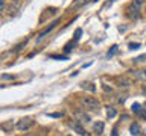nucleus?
Returning <instances> with one entry per match:
<instances>
[{
  "mask_svg": "<svg viewBox=\"0 0 146 136\" xmlns=\"http://www.w3.org/2000/svg\"><path fill=\"white\" fill-rule=\"evenodd\" d=\"M81 103L84 104L85 109H88V110H93V112H98L100 109V103L98 98L94 97H82L81 98Z\"/></svg>",
  "mask_w": 146,
  "mask_h": 136,
  "instance_id": "f03ea898",
  "label": "nucleus"
},
{
  "mask_svg": "<svg viewBox=\"0 0 146 136\" xmlns=\"http://www.w3.org/2000/svg\"><path fill=\"white\" fill-rule=\"evenodd\" d=\"M56 24H58V21H53V23H52V24H50V26L47 27V29H44V30H43V32H41V33L38 35V39H36V41H41V39H43V38H44V36H46V35H47V33H49V32H50V30H52V29H55V26H56Z\"/></svg>",
  "mask_w": 146,
  "mask_h": 136,
  "instance_id": "9d476101",
  "label": "nucleus"
},
{
  "mask_svg": "<svg viewBox=\"0 0 146 136\" xmlns=\"http://www.w3.org/2000/svg\"><path fill=\"white\" fill-rule=\"evenodd\" d=\"M20 6H21V0H14V2L11 3V6H9V9H8V12L11 14V15L12 14H17Z\"/></svg>",
  "mask_w": 146,
  "mask_h": 136,
  "instance_id": "0eeeda50",
  "label": "nucleus"
},
{
  "mask_svg": "<svg viewBox=\"0 0 146 136\" xmlns=\"http://www.w3.org/2000/svg\"><path fill=\"white\" fill-rule=\"evenodd\" d=\"M2 79H3V80H12V79H14V76H11V74H3V76H2Z\"/></svg>",
  "mask_w": 146,
  "mask_h": 136,
  "instance_id": "a211bd4d",
  "label": "nucleus"
},
{
  "mask_svg": "<svg viewBox=\"0 0 146 136\" xmlns=\"http://www.w3.org/2000/svg\"><path fill=\"white\" fill-rule=\"evenodd\" d=\"M73 116H75V121L81 122V124H87V122L91 121L90 115H87L84 110H76L75 113H73Z\"/></svg>",
  "mask_w": 146,
  "mask_h": 136,
  "instance_id": "7ed1b4c3",
  "label": "nucleus"
},
{
  "mask_svg": "<svg viewBox=\"0 0 146 136\" xmlns=\"http://www.w3.org/2000/svg\"><path fill=\"white\" fill-rule=\"evenodd\" d=\"M140 11H141V0H132L129 6L126 8V15L132 20H137L140 17Z\"/></svg>",
  "mask_w": 146,
  "mask_h": 136,
  "instance_id": "f257e3e1",
  "label": "nucleus"
},
{
  "mask_svg": "<svg viewBox=\"0 0 146 136\" xmlns=\"http://www.w3.org/2000/svg\"><path fill=\"white\" fill-rule=\"evenodd\" d=\"M129 131L132 136H140L141 135V127L139 122H132V124L129 126Z\"/></svg>",
  "mask_w": 146,
  "mask_h": 136,
  "instance_id": "423d86ee",
  "label": "nucleus"
},
{
  "mask_svg": "<svg viewBox=\"0 0 146 136\" xmlns=\"http://www.w3.org/2000/svg\"><path fill=\"white\" fill-rule=\"evenodd\" d=\"M81 33H82V30H81V29H76V33H75V41H78V39H79Z\"/></svg>",
  "mask_w": 146,
  "mask_h": 136,
  "instance_id": "6ab92c4d",
  "label": "nucleus"
},
{
  "mask_svg": "<svg viewBox=\"0 0 146 136\" xmlns=\"http://www.w3.org/2000/svg\"><path fill=\"white\" fill-rule=\"evenodd\" d=\"M137 47H140V44H137V42H135V44H129V48H131V50H135Z\"/></svg>",
  "mask_w": 146,
  "mask_h": 136,
  "instance_id": "4be33fe9",
  "label": "nucleus"
},
{
  "mask_svg": "<svg viewBox=\"0 0 146 136\" xmlns=\"http://www.w3.org/2000/svg\"><path fill=\"white\" fill-rule=\"evenodd\" d=\"M131 76L139 82H146V70H135V71H129Z\"/></svg>",
  "mask_w": 146,
  "mask_h": 136,
  "instance_id": "39448f33",
  "label": "nucleus"
},
{
  "mask_svg": "<svg viewBox=\"0 0 146 136\" xmlns=\"http://www.w3.org/2000/svg\"><path fill=\"white\" fill-rule=\"evenodd\" d=\"M12 127H14V124H12V121L9 120L8 122H5V124H2V126H0V129H2V130H5V131H9V130L12 129Z\"/></svg>",
  "mask_w": 146,
  "mask_h": 136,
  "instance_id": "4468645a",
  "label": "nucleus"
},
{
  "mask_svg": "<svg viewBox=\"0 0 146 136\" xmlns=\"http://www.w3.org/2000/svg\"><path fill=\"white\" fill-rule=\"evenodd\" d=\"M104 127H105L104 121H96L94 124H93V131H94L96 135H102L104 133Z\"/></svg>",
  "mask_w": 146,
  "mask_h": 136,
  "instance_id": "1a4fd4ad",
  "label": "nucleus"
},
{
  "mask_svg": "<svg viewBox=\"0 0 146 136\" xmlns=\"http://www.w3.org/2000/svg\"><path fill=\"white\" fill-rule=\"evenodd\" d=\"M81 88L82 89H88V91H91V92L96 91V86H93V83H81Z\"/></svg>",
  "mask_w": 146,
  "mask_h": 136,
  "instance_id": "2eb2a0df",
  "label": "nucleus"
},
{
  "mask_svg": "<svg viewBox=\"0 0 146 136\" xmlns=\"http://www.w3.org/2000/svg\"><path fill=\"white\" fill-rule=\"evenodd\" d=\"M105 109H107V116L108 118H114V116H116V109H114L113 106H107Z\"/></svg>",
  "mask_w": 146,
  "mask_h": 136,
  "instance_id": "ddd939ff",
  "label": "nucleus"
},
{
  "mask_svg": "<svg viewBox=\"0 0 146 136\" xmlns=\"http://www.w3.org/2000/svg\"><path fill=\"white\" fill-rule=\"evenodd\" d=\"M72 127H73V130H75L76 133H79L81 136H88V135H87V131H85V129L81 126V122H78V121H76V122H73Z\"/></svg>",
  "mask_w": 146,
  "mask_h": 136,
  "instance_id": "6e6552de",
  "label": "nucleus"
},
{
  "mask_svg": "<svg viewBox=\"0 0 146 136\" xmlns=\"http://www.w3.org/2000/svg\"><path fill=\"white\" fill-rule=\"evenodd\" d=\"M116 52H117V45H113V47H111V50L108 52V56H113V54L116 53Z\"/></svg>",
  "mask_w": 146,
  "mask_h": 136,
  "instance_id": "f3484780",
  "label": "nucleus"
},
{
  "mask_svg": "<svg viewBox=\"0 0 146 136\" xmlns=\"http://www.w3.org/2000/svg\"><path fill=\"white\" fill-rule=\"evenodd\" d=\"M131 109H132V112H134L135 115H139V113H140L141 110H143V109H141V104H140V103H132Z\"/></svg>",
  "mask_w": 146,
  "mask_h": 136,
  "instance_id": "f8f14e48",
  "label": "nucleus"
},
{
  "mask_svg": "<svg viewBox=\"0 0 146 136\" xmlns=\"http://www.w3.org/2000/svg\"><path fill=\"white\" fill-rule=\"evenodd\" d=\"M49 116H53V118H59V116H62V112H61V113H49Z\"/></svg>",
  "mask_w": 146,
  "mask_h": 136,
  "instance_id": "412c9836",
  "label": "nucleus"
},
{
  "mask_svg": "<svg viewBox=\"0 0 146 136\" xmlns=\"http://www.w3.org/2000/svg\"><path fill=\"white\" fill-rule=\"evenodd\" d=\"M5 6H6V0H0V14L5 11Z\"/></svg>",
  "mask_w": 146,
  "mask_h": 136,
  "instance_id": "dca6fc26",
  "label": "nucleus"
},
{
  "mask_svg": "<svg viewBox=\"0 0 146 136\" xmlns=\"http://www.w3.org/2000/svg\"><path fill=\"white\" fill-rule=\"evenodd\" d=\"M111 136H119V133H117V127H114V129H113V131H111Z\"/></svg>",
  "mask_w": 146,
  "mask_h": 136,
  "instance_id": "5701e85b",
  "label": "nucleus"
},
{
  "mask_svg": "<svg viewBox=\"0 0 146 136\" xmlns=\"http://www.w3.org/2000/svg\"><path fill=\"white\" fill-rule=\"evenodd\" d=\"M32 126H34V120H32V118H21V120L17 122L18 130H29Z\"/></svg>",
  "mask_w": 146,
  "mask_h": 136,
  "instance_id": "20e7f679",
  "label": "nucleus"
},
{
  "mask_svg": "<svg viewBox=\"0 0 146 136\" xmlns=\"http://www.w3.org/2000/svg\"><path fill=\"white\" fill-rule=\"evenodd\" d=\"M119 86H120V88H129L131 80L126 79V77H122V79H119Z\"/></svg>",
  "mask_w": 146,
  "mask_h": 136,
  "instance_id": "9b49d317",
  "label": "nucleus"
},
{
  "mask_svg": "<svg viewBox=\"0 0 146 136\" xmlns=\"http://www.w3.org/2000/svg\"><path fill=\"white\" fill-rule=\"evenodd\" d=\"M141 59H146V54H141V56L135 58V59H134V62H141Z\"/></svg>",
  "mask_w": 146,
  "mask_h": 136,
  "instance_id": "aec40b11",
  "label": "nucleus"
}]
</instances>
